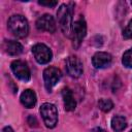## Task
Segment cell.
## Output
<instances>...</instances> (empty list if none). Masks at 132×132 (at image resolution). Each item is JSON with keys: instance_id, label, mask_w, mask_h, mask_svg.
Here are the masks:
<instances>
[{"instance_id": "6", "label": "cell", "mask_w": 132, "mask_h": 132, "mask_svg": "<svg viewBox=\"0 0 132 132\" xmlns=\"http://www.w3.org/2000/svg\"><path fill=\"white\" fill-rule=\"evenodd\" d=\"M62 76V73L60 69L54 66H50L44 69L43 71V79H44V86L47 91H51L54 86L60 80Z\"/></svg>"}, {"instance_id": "21", "label": "cell", "mask_w": 132, "mask_h": 132, "mask_svg": "<svg viewBox=\"0 0 132 132\" xmlns=\"http://www.w3.org/2000/svg\"><path fill=\"white\" fill-rule=\"evenodd\" d=\"M2 132H13V130H12V128H11V127L6 126V127H4V128H3Z\"/></svg>"}, {"instance_id": "5", "label": "cell", "mask_w": 132, "mask_h": 132, "mask_svg": "<svg viewBox=\"0 0 132 132\" xmlns=\"http://www.w3.org/2000/svg\"><path fill=\"white\" fill-rule=\"evenodd\" d=\"M32 53L34 55L35 60L39 64H46L53 58V53L48 46L43 43H36L32 47Z\"/></svg>"}, {"instance_id": "4", "label": "cell", "mask_w": 132, "mask_h": 132, "mask_svg": "<svg viewBox=\"0 0 132 132\" xmlns=\"http://www.w3.org/2000/svg\"><path fill=\"white\" fill-rule=\"evenodd\" d=\"M87 34V24L86 21L84 20L82 16H80L77 21H75L73 23V27H72V44L74 46V48H77L82 39L86 37Z\"/></svg>"}, {"instance_id": "8", "label": "cell", "mask_w": 132, "mask_h": 132, "mask_svg": "<svg viewBox=\"0 0 132 132\" xmlns=\"http://www.w3.org/2000/svg\"><path fill=\"white\" fill-rule=\"evenodd\" d=\"M66 70L71 77H79L84 71L81 61L76 56H69L66 59Z\"/></svg>"}, {"instance_id": "22", "label": "cell", "mask_w": 132, "mask_h": 132, "mask_svg": "<svg viewBox=\"0 0 132 132\" xmlns=\"http://www.w3.org/2000/svg\"><path fill=\"white\" fill-rule=\"evenodd\" d=\"M130 132H132V130H131V131H130Z\"/></svg>"}, {"instance_id": "17", "label": "cell", "mask_w": 132, "mask_h": 132, "mask_svg": "<svg viewBox=\"0 0 132 132\" xmlns=\"http://www.w3.org/2000/svg\"><path fill=\"white\" fill-rule=\"evenodd\" d=\"M123 37L125 39H132V19L129 21L128 25L123 31Z\"/></svg>"}, {"instance_id": "7", "label": "cell", "mask_w": 132, "mask_h": 132, "mask_svg": "<svg viewBox=\"0 0 132 132\" xmlns=\"http://www.w3.org/2000/svg\"><path fill=\"white\" fill-rule=\"evenodd\" d=\"M10 67H11V70H12L13 74L19 79L24 80V81L30 80L31 73H30V69H29L26 62H24L22 60H14L11 63Z\"/></svg>"}, {"instance_id": "19", "label": "cell", "mask_w": 132, "mask_h": 132, "mask_svg": "<svg viewBox=\"0 0 132 132\" xmlns=\"http://www.w3.org/2000/svg\"><path fill=\"white\" fill-rule=\"evenodd\" d=\"M27 122H28V124L31 126V127H36L37 126V121H36V119H35V117H33V116H30V117H28V120H27Z\"/></svg>"}, {"instance_id": "15", "label": "cell", "mask_w": 132, "mask_h": 132, "mask_svg": "<svg viewBox=\"0 0 132 132\" xmlns=\"http://www.w3.org/2000/svg\"><path fill=\"white\" fill-rule=\"evenodd\" d=\"M98 106H99V108H100L102 111L108 112V111H110V110L112 109L113 103H112V101H111L110 99L101 98V99H99V101H98Z\"/></svg>"}, {"instance_id": "9", "label": "cell", "mask_w": 132, "mask_h": 132, "mask_svg": "<svg viewBox=\"0 0 132 132\" xmlns=\"http://www.w3.org/2000/svg\"><path fill=\"white\" fill-rule=\"evenodd\" d=\"M36 28L39 31H46L50 33H54L56 31V23L55 19L51 14H43L36 21Z\"/></svg>"}, {"instance_id": "20", "label": "cell", "mask_w": 132, "mask_h": 132, "mask_svg": "<svg viewBox=\"0 0 132 132\" xmlns=\"http://www.w3.org/2000/svg\"><path fill=\"white\" fill-rule=\"evenodd\" d=\"M91 132H106L104 129H102V128H100V127H95V128H93L92 130H91Z\"/></svg>"}, {"instance_id": "14", "label": "cell", "mask_w": 132, "mask_h": 132, "mask_svg": "<svg viewBox=\"0 0 132 132\" xmlns=\"http://www.w3.org/2000/svg\"><path fill=\"white\" fill-rule=\"evenodd\" d=\"M127 127V121L122 116H114L111 119V128L116 132H121Z\"/></svg>"}, {"instance_id": "1", "label": "cell", "mask_w": 132, "mask_h": 132, "mask_svg": "<svg viewBox=\"0 0 132 132\" xmlns=\"http://www.w3.org/2000/svg\"><path fill=\"white\" fill-rule=\"evenodd\" d=\"M72 5H73V3H70L69 5L62 4L57 11L60 28H61L63 34L67 37H70L72 34V27H73V24H72L73 8L71 7Z\"/></svg>"}, {"instance_id": "10", "label": "cell", "mask_w": 132, "mask_h": 132, "mask_svg": "<svg viewBox=\"0 0 132 132\" xmlns=\"http://www.w3.org/2000/svg\"><path fill=\"white\" fill-rule=\"evenodd\" d=\"M112 57L109 53L105 52H97L93 58H92V64L95 68L101 69V68H106L111 64Z\"/></svg>"}, {"instance_id": "16", "label": "cell", "mask_w": 132, "mask_h": 132, "mask_svg": "<svg viewBox=\"0 0 132 132\" xmlns=\"http://www.w3.org/2000/svg\"><path fill=\"white\" fill-rule=\"evenodd\" d=\"M122 63L128 68H132V48L126 51L122 58Z\"/></svg>"}, {"instance_id": "11", "label": "cell", "mask_w": 132, "mask_h": 132, "mask_svg": "<svg viewBox=\"0 0 132 132\" xmlns=\"http://www.w3.org/2000/svg\"><path fill=\"white\" fill-rule=\"evenodd\" d=\"M3 48L5 53L10 56H18L23 52V45L14 40H4Z\"/></svg>"}, {"instance_id": "18", "label": "cell", "mask_w": 132, "mask_h": 132, "mask_svg": "<svg viewBox=\"0 0 132 132\" xmlns=\"http://www.w3.org/2000/svg\"><path fill=\"white\" fill-rule=\"evenodd\" d=\"M38 3L40 5H44V6H48V7H54L58 4L57 1H38Z\"/></svg>"}, {"instance_id": "12", "label": "cell", "mask_w": 132, "mask_h": 132, "mask_svg": "<svg viewBox=\"0 0 132 132\" xmlns=\"http://www.w3.org/2000/svg\"><path fill=\"white\" fill-rule=\"evenodd\" d=\"M21 103L26 107V108H32L36 104V94L34 91L28 89L25 90L20 97Z\"/></svg>"}, {"instance_id": "13", "label": "cell", "mask_w": 132, "mask_h": 132, "mask_svg": "<svg viewBox=\"0 0 132 132\" xmlns=\"http://www.w3.org/2000/svg\"><path fill=\"white\" fill-rule=\"evenodd\" d=\"M62 97H63V101H64V107L65 110L67 111H72L75 109L76 107V102L74 100L73 94L71 92V90L69 88H65L62 91Z\"/></svg>"}, {"instance_id": "3", "label": "cell", "mask_w": 132, "mask_h": 132, "mask_svg": "<svg viewBox=\"0 0 132 132\" xmlns=\"http://www.w3.org/2000/svg\"><path fill=\"white\" fill-rule=\"evenodd\" d=\"M40 114L47 128H54L58 123V110L52 103H43L40 107Z\"/></svg>"}, {"instance_id": "2", "label": "cell", "mask_w": 132, "mask_h": 132, "mask_svg": "<svg viewBox=\"0 0 132 132\" xmlns=\"http://www.w3.org/2000/svg\"><path fill=\"white\" fill-rule=\"evenodd\" d=\"M8 30L18 38H24L29 33V24L22 14H13L7 22Z\"/></svg>"}]
</instances>
